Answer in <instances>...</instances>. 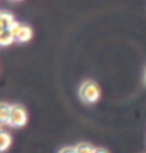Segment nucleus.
<instances>
[{
    "instance_id": "nucleus-10",
    "label": "nucleus",
    "mask_w": 146,
    "mask_h": 153,
    "mask_svg": "<svg viewBox=\"0 0 146 153\" xmlns=\"http://www.w3.org/2000/svg\"><path fill=\"white\" fill-rule=\"evenodd\" d=\"M95 153H109V152L106 151V149H102V148H96Z\"/></svg>"
},
{
    "instance_id": "nucleus-11",
    "label": "nucleus",
    "mask_w": 146,
    "mask_h": 153,
    "mask_svg": "<svg viewBox=\"0 0 146 153\" xmlns=\"http://www.w3.org/2000/svg\"><path fill=\"white\" fill-rule=\"evenodd\" d=\"M145 80H146V74H145Z\"/></svg>"
},
{
    "instance_id": "nucleus-8",
    "label": "nucleus",
    "mask_w": 146,
    "mask_h": 153,
    "mask_svg": "<svg viewBox=\"0 0 146 153\" xmlns=\"http://www.w3.org/2000/svg\"><path fill=\"white\" fill-rule=\"evenodd\" d=\"M10 143H12L10 135L8 133H5V131H1V134H0V151L4 152L10 146Z\"/></svg>"
},
{
    "instance_id": "nucleus-1",
    "label": "nucleus",
    "mask_w": 146,
    "mask_h": 153,
    "mask_svg": "<svg viewBox=\"0 0 146 153\" xmlns=\"http://www.w3.org/2000/svg\"><path fill=\"white\" fill-rule=\"evenodd\" d=\"M80 97L86 103H95L100 98V88L92 80H86L80 88Z\"/></svg>"
},
{
    "instance_id": "nucleus-5",
    "label": "nucleus",
    "mask_w": 146,
    "mask_h": 153,
    "mask_svg": "<svg viewBox=\"0 0 146 153\" xmlns=\"http://www.w3.org/2000/svg\"><path fill=\"white\" fill-rule=\"evenodd\" d=\"M12 109H13V105L8 104V103H4V102H3V103L0 104V120H1L3 124L9 122Z\"/></svg>"
},
{
    "instance_id": "nucleus-2",
    "label": "nucleus",
    "mask_w": 146,
    "mask_h": 153,
    "mask_svg": "<svg viewBox=\"0 0 146 153\" xmlns=\"http://www.w3.org/2000/svg\"><path fill=\"white\" fill-rule=\"evenodd\" d=\"M26 122H27V112H26V109L19 104L13 105L10 118L8 124L13 127H21L26 125Z\"/></svg>"
},
{
    "instance_id": "nucleus-4",
    "label": "nucleus",
    "mask_w": 146,
    "mask_h": 153,
    "mask_svg": "<svg viewBox=\"0 0 146 153\" xmlns=\"http://www.w3.org/2000/svg\"><path fill=\"white\" fill-rule=\"evenodd\" d=\"M14 18L10 13H8V12L0 13V27H1V30H10L14 26Z\"/></svg>"
},
{
    "instance_id": "nucleus-6",
    "label": "nucleus",
    "mask_w": 146,
    "mask_h": 153,
    "mask_svg": "<svg viewBox=\"0 0 146 153\" xmlns=\"http://www.w3.org/2000/svg\"><path fill=\"white\" fill-rule=\"evenodd\" d=\"M14 36L10 30H1L0 32V44L3 46H7V45H10L13 41H14Z\"/></svg>"
},
{
    "instance_id": "nucleus-3",
    "label": "nucleus",
    "mask_w": 146,
    "mask_h": 153,
    "mask_svg": "<svg viewBox=\"0 0 146 153\" xmlns=\"http://www.w3.org/2000/svg\"><path fill=\"white\" fill-rule=\"evenodd\" d=\"M10 31L13 33V36H14V39L19 42H26L32 37V30L28 26H23V25H21L18 22L14 23V26L10 28Z\"/></svg>"
},
{
    "instance_id": "nucleus-9",
    "label": "nucleus",
    "mask_w": 146,
    "mask_h": 153,
    "mask_svg": "<svg viewBox=\"0 0 146 153\" xmlns=\"http://www.w3.org/2000/svg\"><path fill=\"white\" fill-rule=\"evenodd\" d=\"M59 153H77V151H76V147H64Z\"/></svg>"
},
{
    "instance_id": "nucleus-7",
    "label": "nucleus",
    "mask_w": 146,
    "mask_h": 153,
    "mask_svg": "<svg viewBox=\"0 0 146 153\" xmlns=\"http://www.w3.org/2000/svg\"><path fill=\"white\" fill-rule=\"evenodd\" d=\"M76 151H77V153H95L96 148L92 147V144L82 142V143H80L78 146H76Z\"/></svg>"
}]
</instances>
